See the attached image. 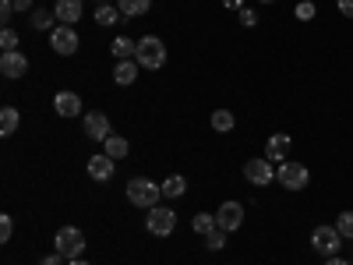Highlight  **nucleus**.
Listing matches in <instances>:
<instances>
[{
	"label": "nucleus",
	"mask_w": 353,
	"mask_h": 265,
	"mask_svg": "<svg viewBox=\"0 0 353 265\" xmlns=\"http://www.w3.org/2000/svg\"><path fill=\"white\" fill-rule=\"evenodd\" d=\"M163 198V184L149 181V177H131L128 181V202L138 205V209H156Z\"/></svg>",
	"instance_id": "obj_1"
},
{
	"label": "nucleus",
	"mask_w": 353,
	"mask_h": 265,
	"mask_svg": "<svg viewBox=\"0 0 353 265\" xmlns=\"http://www.w3.org/2000/svg\"><path fill=\"white\" fill-rule=\"evenodd\" d=\"M134 61H138L145 71H159V68L166 64V46H163V39H159V36H141Z\"/></svg>",
	"instance_id": "obj_2"
},
{
	"label": "nucleus",
	"mask_w": 353,
	"mask_h": 265,
	"mask_svg": "<svg viewBox=\"0 0 353 265\" xmlns=\"http://www.w3.org/2000/svg\"><path fill=\"white\" fill-rule=\"evenodd\" d=\"M276 181L286 188V191H304L307 184H311V170L304 166V163H279V170H276Z\"/></svg>",
	"instance_id": "obj_3"
},
{
	"label": "nucleus",
	"mask_w": 353,
	"mask_h": 265,
	"mask_svg": "<svg viewBox=\"0 0 353 265\" xmlns=\"http://www.w3.org/2000/svg\"><path fill=\"white\" fill-rule=\"evenodd\" d=\"M53 248H57V255H64L68 262H71V258H81V251H85V233H81L78 226H64V230H57Z\"/></svg>",
	"instance_id": "obj_4"
},
{
	"label": "nucleus",
	"mask_w": 353,
	"mask_h": 265,
	"mask_svg": "<svg viewBox=\"0 0 353 265\" xmlns=\"http://www.w3.org/2000/svg\"><path fill=\"white\" fill-rule=\"evenodd\" d=\"M311 248H314L318 255L332 258V255H339V248H343V233H339L336 226H314V230H311Z\"/></svg>",
	"instance_id": "obj_5"
},
{
	"label": "nucleus",
	"mask_w": 353,
	"mask_h": 265,
	"mask_svg": "<svg viewBox=\"0 0 353 265\" xmlns=\"http://www.w3.org/2000/svg\"><path fill=\"white\" fill-rule=\"evenodd\" d=\"M50 46L61 53V57L78 53L81 39H78V32H74V25H53V28H50Z\"/></svg>",
	"instance_id": "obj_6"
},
{
	"label": "nucleus",
	"mask_w": 353,
	"mask_h": 265,
	"mask_svg": "<svg viewBox=\"0 0 353 265\" xmlns=\"http://www.w3.org/2000/svg\"><path fill=\"white\" fill-rule=\"evenodd\" d=\"M145 226H149V233H156V237H170L173 226H176V213L156 205V209H149V216H145Z\"/></svg>",
	"instance_id": "obj_7"
},
{
	"label": "nucleus",
	"mask_w": 353,
	"mask_h": 265,
	"mask_svg": "<svg viewBox=\"0 0 353 265\" xmlns=\"http://www.w3.org/2000/svg\"><path fill=\"white\" fill-rule=\"evenodd\" d=\"M244 177H248L254 188H269L276 181V166L269 159H248L244 163Z\"/></svg>",
	"instance_id": "obj_8"
},
{
	"label": "nucleus",
	"mask_w": 353,
	"mask_h": 265,
	"mask_svg": "<svg viewBox=\"0 0 353 265\" xmlns=\"http://www.w3.org/2000/svg\"><path fill=\"white\" fill-rule=\"evenodd\" d=\"M216 223H219V230H226V233L241 230V223H244V205H241V202H223L219 213H216Z\"/></svg>",
	"instance_id": "obj_9"
},
{
	"label": "nucleus",
	"mask_w": 353,
	"mask_h": 265,
	"mask_svg": "<svg viewBox=\"0 0 353 265\" xmlns=\"http://www.w3.org/2000/svg\"><path fill=\"white\" fill-rule=\"evenodd\" d=\"M0 75L4 78H25L28 75V57L21 50H8L0 57Z\"/></svg>",
	"instance_id": "obj_10"
},
{
	"label": "nucleus",
	"mask_w": 353,
	"mask_h": 265,
	"mask_svg": "<svg viewBox=\"0 0 353 265\" xmlns=\"http://www.w3.org/2000/svg\"><path fill=\"white\" fill-rule=\"evenodd\" d=\"M85 135L92 138V141H106L110 138V117L92 110V113H85Z\"/></svg>",
	"instance_id": "obj_11"
},
{
	"label": "nucleus",
	"mask_w": 353,
	"mask_h": 265,
	"mask_svg": "<svg viewBox=\"0 0 353 265\" xmlns=\"http://www.w3.org/2000/svg\"><path fill=\"white\" fill-rule=\"evenodd\" d=\"M78 18H81V0H57V4H53V21L74 25Z\"/></svg>",
	"instance_id": "obj_12"
},
{
	"label": "nucleus",
	"mask_w": 353,
	"mask_h": 265,
	"mask_svg": "<svg viewBox=\"0 0 353 265\" xmlns=\"http://www.w3.org/2000/svg\"><path fill=\"white\" fill-rule=\"evenodd\" d=\"M286 153H290V135H283V131L272 135L269 145H265V159H269V163H283Z\"/></svg>",
	"instance_id": "obj_13"
},
{
	"label": "nucleus",
	"mask_w": 353,
	"mask_h": 265,
	"mask_svg": "<svg viewBox=\"0 0 353 265\" xmlns=\"http://www.w3.org/2000/svg\"><path fill=\"white\" fill-rule=\"evenodd\" d=\"M113 159L106 156V153H99V156H92V159H88V177H92V181H110V177H113Z\"/></svg>",
	"instance_id": "obj_14"
},
{
	"label": "nucleus",
	"mask_w": 353,
	"mask_h": 265,
	"mask_svg": "<svg viewBox=\"0 0 353 265\" xmlns=\"http://www.w3.org/2000/svg\"><path fill=\"white\" fill-rule=\"evenodd\" d=\"M53 106H57V113H61V117H78V113H81V99H78V92H57Z\"/></svg>",
	"instance_id": "obj_15"
},
{
	"label": "nucleus",
	"mask_w": 353,
	"mask_h": 265,
	"mask_svg": "<svg viewBox=\"0 0 353 265\" xmlns=\"http://www.w3.org/2000/svg\"><path fill=\"white\" fill-rule=\"evenodd\" d=\"M110 53L117 57V61H134L138 43H134V39H128V36H117V39H113V46H110Z\"/></svg>",
	"instance_id": "obj_16"
},
{
	"label": "nucleus",
	"mask_w": 353,
	"mask_h": 265,
	"mask_svg": "<svg viewBox=\"0 0 353 265\" xmlns=\"http://www.w3.org/2000/svg\"><path fill=\"white\" fill-rule=\"evenodd\" d=\"M138 61H121V64H117L113 68V81L117 85H134V78H138Z\"/></svg>",
	"instance_id": "obj_17"
},
{
	"label": "nucleus",
	"mask_w": 353,
	"mask_h": 265,
	"mask_svg": "<svg viewBox=\"0 0 353 265\" xmlns=\"http://www.w3.org/2000/svg\"><path fill=\"white\" fill-rule=\"evenodd\" d=\"M18 124H21V113L14 110V106H4V110H0V135H14L18 131Z\"/></svg>",
	"instance_id": "obj_18"
},
{
	"label": "nucleus",
	"mask_w": 353,
	"mask_h": 265,
	"mask_svg": "<svg viewBox=\"0 0 353 265\" xmlns=\"http://www.w3.org/2000/svg\"><path fill=\"white\" fill-rule=\"evenodd\" d=\"M117 8H121L124 18H138L152 8V0H117Z\"/></svg>",
	"instance_id": "obj_19"
},
{
	"label": "nucleus",
	"mask_w": 353,
	"mask_h": 265,
	"mask_svg": "<svg viewBox=\"0 0 353 265\" xmlns=\"http://www.w3.org/2000/svg\"><path fill=\"white\" fill-rule=\"evenodd\" d=\"M184 191H188V181H184L181 173H173V177H166V181H163V198H181Z\"/></svg>",
	"instance_id": "obj_20"
},
{
	"label": "nucleus",
	"mask_w": 353,
	"mask_h": 265,
	"mask_svg": "<svg viewBox=\"0 0 353 265\" xmlns=\"http://www.w3.org/2000/svg\"><path fill=\"white\" fill-rule=\"evenodd\" d=\"M191 226H194V233H201V237H209V233H212L219 223H216V216H212V213H198V216L191 219Z\"/></svg>",
	"instance_id": "obj_21"
},
{
	"label": "nucleus",
	"mask_w": 353,
	"mask_h": 265,
	"mask_svg": "<svg viewBox=\"0 0 353 265\" xmlns=\"http://www.w3.org/2000/svg\"><path fill=\"white\" fill-rule=\"evenodd\" d=\"M103 145H106V156H110V159H124V156H128V141H124L121 135H110Z\"/></svg>",
	"instance_id": "obj_22"
},
{
	"label": "nucleus",
	"mask_w": 353,
	"mask_h": 265,
	"mask_svg": "<svg viewBox=\"0 0 353 265\" xmlns=\"http://www.w3.org/2000/svg\"><path fill=\"white\" fill-rule=\"evenodd\" d=\"M96 21H99V25H117V21H121V8L99 4V8H96Z\"/></svg>",
	"instance_id": "obj_23"
},
{
	"label": "nucleus",
	"mask_w": 353,
	"mask_h": 265,
	"mask_svg": "<svg viewBox=\"0 0 353 265\" xmlns=\"http://www.w3.org/2000/svg\"><path fill=\"white\" fill-rule=\"evenodd\" d=\"M233 124H237V121H233L230 110H216V113H212V128H216V131L226 135V131H233Z\"/></svg>",
	"instance_id": "obj_24"
},
{
	"label": "nucleus",
	"mask_w": 353,
	"mask_h": 265,
	"mask_svg": "<svg viewBox=\"0 0 353 265\" xmlns=\"http://www.w3.org/2000/svg\"><path fill=\"white\" fill-rule=\"evenodd\" d=\"M336 230L343 233V241H353V213H350V209H346V213H339Z\"/></svg>",
	"instance_id": "obj_25"
},
{
	"label": "nucleus",
	"mask_w": 353,
	"mask_h": 265,
	"mask_svg": "<svg viewBox=\"0 0 353 265\" xmlns=\"http://www.w3.org/2000/svg\"><path fill=\"white\" fill-rule=\"evenodd\" d=\"M205 248H209V251H223V248H226V230L216 226L209 237H205Z\"/></svg>",
	"instance_id": "obj_26"
},
{
	"label": "nucleus",
	"mask_w": 353,
	"mask_h": 265,
	"mask_svg": "<svg viewBox=\"0 0 353 265\" xmlns=\"http://www.w3.org/2000/svg\"><path fill=\"white\" fill-rule=\"evenodd\" d=\"M32 28H36V32H46V28H50V11L36 8L32 11Z\"/></svg>",
	"instance_id": "obj_27"
},
{
	"label": "nucleus",
	"mask_w": 353,
	"mask_h": 265,
	"mask_svg": "<svg viewBox=\"0 0 353 265\" xmlns=\"http://www.w3.org/2000/svg\"><path fill=\"white\" fill-rule=\"evenodd\" d=\"M297 18L301 21H311L314 18V0H301V4H297Z\"/></svg>",
	"instance_id": "obj_28"
},
{
	"label": "nucleus",
	"mask_w": 353,
	"mask_h": 265,
	"mask_svg": "<svg viewBox=\"0 0 353 265\" xmlns=\"http://www.w3.org/2000/svg\"><path fill=\"white\" fill-rule=\"evenodd\" d=\"M0 46H4V53H8V50H18V36L11 32V28H4V32H0Z\"/></svg>",
	"instance_id": "obj_29"
},
{
	"label": "nucleus",
	"mask_w": 353,
	"mask_h": 265,
	"mask_svg": "<svg viewBox=\"0 0 353 265\" xmlns=\"http://www.w3.org/2000/svg\"><path fill=\"white\" fill-rule=\"evenodd\" d=\"M11 233H14V223H11V216H0V241H11Z\"/></svg>",
	"instance_id": "obj_30"
},
{
	"label": "nucleus",
	"mask_w": 353,
	"mask_h": 265,
	"mask_svg": "<svg viewBox=\"0 0 353 265\" xmlns=\"http://www.w3.org/2000/svg\"><path fill=\"white\" fill-rule=\"evenodd\" d=\"M241 25H244V28H254V25H258V14H254L251 8H241Z\"/></svg>",
	"instance_id": "obj_31"
},
{
	"label": "nucleus",
	"mask_w": 353,
	"mask_h": 265,
	"mask_svg": "<svg viewBox=\"0 0 353 265\" xmlns=\"http://www.w3.org/2000/svg\"><path fill=\"white\" fill-rule=\"evenodd\" d=\"M336 8H339L343 18H353V0H336Z\"/></svg>",
	"instance_id": "obj_32"
},
{
	"label": "nucleus",
	"mask_w": 353,
	"mask_h": 265,
	"mask_svg": "<svg viewBox=\"0 0 353 265\" xmlns=\"http://www.w3.org/2000/svg\"><path fill=\"white\" fill-rule=\"evenodd\" d=\"M39 265H68V262H64V255H46Z\"/></svg>",
	"instance_id": "obj_33"
},
{
	"label": "nucleus",
	"mask_w": 353,
	"mask_h": 265,
	"mask_svg": "<svg viewBox=\"0 0 353 265\" xmlns=\"http://www.w3.org/2000/svg\"><path fill=\"white\" fill-rule=\"evenodd\" d=\"M14 11H32V0H14Z\"/></svg>",
	"instance_id": "obj_34"
},
{
	"label": "nucleus",
	"mask_w": 353,
	"mask_h": 265,
	"mask_svg": "<svg viewBox=\"0 0 353 265\" xmlns=\"http://www.w3.org/2000/svg\"><path fill=\"white\" fill-rule=\"evenodd\" d=\"M325 265H350L346 258H339V255H332V258H325Z\"/></svg>",
	"instance_id": "obj_35"
},
{
	"label": "nucleus",
	"mask_w": 353,
	"mask_h": 265,
	"mask_svg": "<svg viewBox=\"0 0 353 265\" xmlns=\"http://www.w3.org/2000/svg\"><path fill=\"white\" fill-rule=\"evenodd\" d=\"M223 4H226V8H233V11H241V8H244V0H223Z\"/></svg>",
	"instance_id": "obj_36"
},
{
	"label": "nucleus",
	"mask_w": 353,
	"mask_h": 265,
	"mask_svg": "<svg viewBox=\"0 0 353 265\" xmlns=\"http://www.w3.org/2000/svg\"><path fill=\"white\" fill-rule=\"evenodd\" d=\"M68 265H88V262H81V258H71V262H68Z\"/></svg>",
	"instance_id": "obj_37"
},
{
	"label": "nucleus",
	"mask_w": 353,
	"mask_h": 265,
	"mask_svg": "<svg viewBox=\"0 0 353 265\" xmlns=\"http://www.w3.org/2000/svg\"><path fill=\"white\" fill-rule=\"evenodd\" d=\"M261 4H272V0H261Z\"/></svg>",
	"instance_id": "obj_38"
},
{
	"label": "nucleus",
	"mask_w": 353,
	"mask_h": 265,
	"mask_svg": "<svg viewBox=\"0 0 353 265\" xmlns=\"http://www.w3.org/2000/svg\"><path fill=\"white\" fill-rule=\"evenodd\" d=\"M99 4H110V0H99Z\"/></svg>",
	"instance_id": "obj_39"
}]
</instances>
